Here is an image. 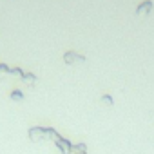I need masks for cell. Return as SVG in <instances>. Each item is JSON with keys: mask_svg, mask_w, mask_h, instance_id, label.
<instances>
[{"mask_svg": "<svg viewBox=\"0 0 154 154\" xmlns=\"http://www.w3.org/2000/svg\"><path fill=\"white\" fill-rule=\"evenodd\" d=\"M29 140L31 141H44L45 140V127H38V125H35V127H29Z\"/></svg>", "mask_w": 154, "mask_h": 154, "instance_id": "obj_1", "label": "cell"}, {"mask_svg": "<svg viewBox=\"0 0 154 154\" xmlns=\"http://www.w3.org/2000/svg\"><path fill=\"white\" fill-rule=\"evenodd\" d=\"M84 60H85L84 54H78V53H74V51H67V53L63 54V62H65L67 65H72V63H76V62H84Z\"/></svg>", "mask_w": 154, "mask_h": 154, "instance_id": "obj_2", "label": "cell"}, {"mask_svg": "<svg viewBox=\"0 0 154 154\" xmlns=\"http://www.w3.org/2000/svg\"><path fill=\"white\" fill-rule=\"evenodd\" d=\"M62 136L58 134V131L56 129H53V127H45V140H51V141H58Z\"/></svg>", "mask_w": 154, "mask_h": 154, "instance_id": "obj_5", "label": "cell"}, {"mask_svg": "<svg viewBox=\"0 0 154 154\" xmlns=\"http://www.w3.org/2000/svg\"><path fill=\"white\" fill-rule=\"evenodd\" d=\"M0 74H9V67L6 63H0Z\"/></svg>", "mask_w": 154, "mask_h": 154, "instance_id": "obj_11", "label": "cell"}, {"mask_svg": "<svg viewBox=\"0 0 154 154\" xmlns=\"http://www.w3.org/2000/svg\"><path fill=\"white\" fill-rule=\"evenodd\" d=\"M102 102H103L105 105H114V100H112L111 94H103V96H102Z\"/></svg>", "mask_w": 154, "mask_h": 154, "instance_id": "obj_9", "label": "cell"}, {"mask_svg": "<svg viewBox=\"0 0 154 154\" xmlns=\"http://www.w3.org/2000/svg\"><path fill=\"white\" fill-rule=\"evenodd\" d=\"M74 149H78V150H82V152H87V145L82 141V143H74Z\"/></svg>", "mask_w": 154, "mask_h": 154, "instance_id": "obj_10", "label": "cell"}, {"mask_svg": "<svg viewBox=\"0 0 154 154\" xmlns=\"http://www.w3.org/2000/svg\"><path fill=\"white\" fill-rule=\"evenodd\" d=\"M54 145L58 147V150H60L62 154H71V152H72V143H71L67 138H60Z\"/></svg>", "mask_w": 154, "mask_h": 154, "instance_id": "obj_3", "label": "cell"}, {"mask_svg": "<svg viewBox=\"0 0 154 154\" xmlns=\"http://www.w3.org/2000/svg\"><path fill=\"white\" fill-rule=\"evenodd\" d=\"M9 98H11V100H15V102H20V100H24V93H22L20 89H15V91H11Z\"/></svg>", "mask_w": 154, "mask_h": 154, "instance_id": "obj_7", "label": "cell"}, {"mask_svg": "<svg viewBox=\"0 0 154 154\" xmlns=\"http://www.w3.org/2000/svg\"><path fill=\"white\" fill-rule=\"evenodd\" d=\"M71 154H87V152H82V150H78V149H74V143H72V152Z\"/></svg>", "mask_w": 154, "mask_h": 154, "instance_id": "obj_12", "label": "cell"}, {"mask_svg": "<svg viewBox=\"0 0 154 154\" xmlns=\"http://www.w3.org/2000/svg\"><path fill=\"white\" fill-rule=\"evenodd\" d=\"M9 74H13V76H18V78H22V76H24V71H22L20 67H13V69H9Z\"/></svg>", "mask_w": 154, "mask_h": 154, "instance_id": "obj_8", "label": "cell"}, {"mask_svg": "<svg viewBox=\"0 0 154 154\" xmlns=\"http://www.w3.org/2000/svg\"><path fill=\"white\" fill-rule=\"evenodd\" d=\"M152 9H154L152 0H143V2L136 8V15H149Z\"/></svg>", "mask_w": 154, "mask_h": 154, "instance_id": "obj_4", "label": "cell"}, {"mask_svg": "<svg viewBox=\"0 0 154 154\" xmlns=\"http://www.w3.org/2000/svg\"><path fill=\"white\" fill-rule=\"evenodd\" d=\"M36 80H38L36 74H33V72H24V76H22V82L27 84V85H31V87L36 84Z\"/></svg>", "mask_w": 154, "mask_h": 154, "instance_id": "obj_6", "label": "cell"}]
</instances>
